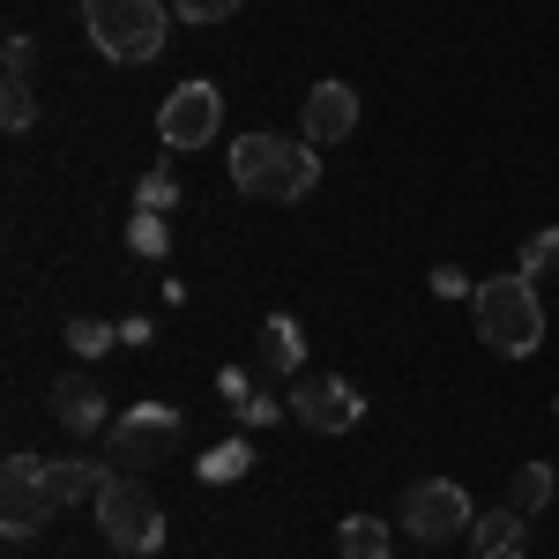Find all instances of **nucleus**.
Masks as SVG:
<instances>
[{
  "mask_svg": "<svg viewBox=\"0 0 559 559\" xmlns=\"http://www.w3.org/2000/svg\"><path fill=\"white\" fill-rule=\"evenodd\" d=\"M313 179H321L313 142H284V134H269V128L231 142V187H239L247 202H306Z\"/></svg>",
  "mask_w": 559,
  "mask_h": 559,
  "instance_id": "obj_1",
  "label": "nucleus"
},
{
  "mask_svg": "<svg viewBox=\"0 0 559 559\" xmlns=\"http://www.w3.org/2000/svg\"><path fill=\"white\" fill-rule=\"evenodd\" d=\"M471 313H477V336L500 350V358H537L545 350V299H537V284L522 269L485 276L471 292Z\"/></svg>",
  "mask_w": 559,
  "mask_h": 559,
  "instance_id": "obj_2",
  "label": "nucleus"
},
{
  "mask_svg": "<svg viewBox=\"0 0 559 559\" xmlns=\"http://www.w3.org/2000/svg\"><path fill=\"white\" fill-rule=\"evenodd\" d=\"M83 31H90V45H97L105 60L142 68V60L165 52L173 15H165V0H83Z\"/></svg>",
  "mask_w": 559,
  "mask_h": 559,
  "instance_id": "obj_3",
  "label": "nucleus"
},
{
  "mask_svg": "<svg viewBox=\"0 0 559 559\" xmlns=\"http://www.w3.org/2000/svg\"><path fill=\"white\" fill-rule=\"evenodd\" d=\"M90 515H97V530H105V545H112V552H128V559L165 552V508L150 500V485H142L134 471L105 477V485H97V500H90Z\"/></svg>",
  "mask_w": 559,
  "mask_h": 559,
  "instance_id": "obj_4",
  "label": "nucleus"
},
{
  "mask_svg": "<svg viewBox=\"0 0 559 559\" xmlns=\"http://www.w3.org/2000/svg\"><path fill=\"white\" fill-rule=\"evenodd\" d=\"M471 492L455 485V477H418L411 492H403V530L418 537V545H448V537H471Z\"/></svg>",
  "mask_w": 559,
  "mask_h": 559,
  "instance_id": "obj_5",
  "label": "nucleus"
},
{
  "mask_svg": "<svg viewBox=\"0 0 559 559\" xmlns=\"http://www.w3.org/2000/svg\"><path fill=\"white\" fill-rule=\"evenodd\" d=\"M173 440H179L173 403H134V411H120V418L105 426V455H112L120 471H150V463H165Z\"/></svg>",
  "mask_w": 559,
  "mask_h": 559,
  "instance_id": "obj_6",
  "label": "nucleus"
},
{
  "mask_svg": "<svg viewBox=\"0 0 559 559\" xmlns=\"http://www.w3.org/2000/svg\"><path fill=\"white\" fill-rule=\"evenodd\" d=\"M52 515H60V508H52V492L38 485V455H8V463H0V530L23 545V537H38Z\"/></svg>",
  "mask_w": 559,
  "mask_h": 559,
  "instance_id": "obj_7",
  "label": "nucleus"
},
{
  "mask_svg": "<svg viewBox=\"0 0 559 559\" xmlns=\"http://www.w3.org/2000/svg\"><path fill=\"white\" fill-rule=\"evenodd\" d=\"M216 128H224V97H216L210 83H179L173 97L157 105L165 150H202V142H216Z\"/></svg>",
  "mask_w": 559,
  "mask_h": 559,
  "instance_id": "obj_8",
  "label": "nucleus"
},
{
  "mask_svg": "<svg viewBox=\"0 0 559 559\" xmlns=\"http://www.w3.org/2000/svg\"><path fill=\"white\" fill-rule=\"evenodd\" d=\"M292 418H299L306 432H350L366 418V395H358L344 373H313V381L292 388Z\"/></svg>",
  "mask_w": 559,
  "mask_h": 559,
  "instance_id": "obj_9",
  "label": "nucleus"
},
{
  "mask_svg": "<svg viewBox=\"0 0 559 559\" xmlns=\"http://www.w3.org/2000/svg\"><path fill=\"white\" fill-rule=\"evenodd\" d=\"M358 128V90L350 83H313L306 90V142L321 150V142H344Z\"/></svg>",
  "mask_w": 559,
  "mask_h": 559,
  "instance_id": "obj_10",
  "label": "nucleus"
},
{
  "mask_svg": "<svg viewBox=\"0 0 559 559\" xmlns=\"http://www.w3.org/2000/svg\"><path fill=\"white\" fill-rule=\"evenodd\" d=\"M471 552L477 559H530V515L522 508H477Z\"/></svg>",
  "mask_w": 559,
  "mask_h": 559,
  "instance_id": "obj_11",
  "label": "nucleus"
},
{
  "mask_svg": "<svg viewBox=\"0 0 559 559\" xmlns=\"http://www.w3.org/2000/svg\"><path fill=\"white\" fill-rule=\"evenodd\" d=\"M38 485L52 492V508H83V500H97V485H105V463H90V455H45Z\"/></svg>",
  "mask_w": 559,
  "mask_h": 559,
  "instance_id": "obj_12",
  "label": "nucleus"
},
{
  "mask_svg": "<svg viewBox=\"0 0 559 559\" xmlns=\"http://www.w3.org/2000/svg\"><path fill=\"white\" fill-rule=\"evenodd\" d=\"M52 418L68 432H97L105 426V388L90 381V373H60L52 381Z\"/></svg>",
  "mask_w": 559,
  "mask_h": 559,
  "instance_id": "obj_13",
  "label": "nucleus"
},
{
  "mask_svg": "<svg viewBox=\"0 0 559 559\" xmlns=\"http://www.w3.org/2000/svg\"><path fill=\"white\" fill-rule=\"evenodd\" d=\"M254 344H261V373H299L306 366V329L292 321V313H269Z\"/></svg>",
  "mask_w": 559,
  "mask_h": 559,
  "instance_id": "obj_14",
  "label": "nucleus"
},
{
  "mask_svg": "<svg viewBox=\"0 0 559 559\" xmlns=\"http://www.w3.org/2000/svg\"><path fill=\"white\" fill-rule=\"evenodd\" d=\"M336 552H344V559H388V552H395V537H388L381 515H344V522H336Z\"/></svg>",
  "mask_w": 559,
  "mask_h": 559,
  "instance_id": "obj_15",
  "label": "nucleus"
},
{
  "mask_svg": "<svg viewBox=\"0 0 559 559\" xmlns=\"http://www.w3.org/2000/svg\"><path fill=\"white\" fill-rule=\"evenodd\" d=\"M247 471H254V448H247V440H216L210 455L194 463V477H202V485H239Z\"/></svg>",
  "mask_w": 559,
  "mask_h": 559,
  "instance_id": "obj_16",
  "label": "nucleus"
},
{
  "mask_svg": "<svg viewBox=\"0 0 559 559\" xmlns=\"http://www.w3.org/2000/svg\"><path fill=\"white\" fill-rule=\"evenodd\" d=\"M552 492H559L552 463H522L515 485H508V508H522V515H545V508H552Z\"/></svg>",
  "mask_w": 559,
  "mask_h": 559,
  "instance_id": "obj_17",
  "label": "nucleus"
},
{
  "mask_svg": "<svg viewBox=\"0 0 559 559\" xmlns=\"http://www.w3.org/2000/svg\"><path fill=\"white\" fill-rule=\"evenodd\" d=\"M134 210H150V216H173L179 210V173H173V165H157V173L134 179Z\"/></svg>",
  "mask_w": 559,
  "mask_h": 559,
  "instance_id": "obj_18",
  "label": "nucleus"
},
{
  "mask_svg": "<svg viewBox=\"0 0 559 559\" xmlns=\"http://www.w3.org/2000/svg\"><path fill=\"white\" fill-rule=\"evenodd\" d=\"M128 247H134L142 261H165V254H173V224H165V216H150V210H134Z\"/></svg>",
  "mask_w": 559,
  "mask_h": 559,
  "instance_id": "obj_19",
  "label": "nucleus"
},
{
  "mask_svg": "<svg viewBox=\"0 0 559 559\" xmlns=\"http://www.w3.org/2000/svg\"><path fill=\"white\" fill-rule=\"evenodd\" d=\"M515 269L530 276V284H537V276H552V269H559V231H552V224H537V231L522 239V261H515Z\"/></svg>",
  "mask_w": 559,
  "mask_h": 559,
  "instance_id": "obj_20",
  "label": "nucleus"
},
{
  "mask_svg": "<svg viewBox=\"0 0 559 559\" xmlns=\"http://www.w3.org/2000/svg\"><path fill=\"white\" fill-rule=\"evenodd\" d=\"M0 120H8L15 134L38 120V90H31V75H8V90H0Z\"/></svg>",
  "mask_w": 559,
  "mask_h": 559,
  "instance_id": "obj_21",
  "label": "nucleus"
},
{
  "mask_svg": "<svg viewBox=\"0 0 559 559\" xmlns=\"http://www.w3.org/2000/svg\"><path fill=\"white\" fill-rule=\"evenodd\" d=\"M112 344H120V329H105V321H90V313L68 321V350H75V358H105Z\"/></svg>",
  "mask_w": 559,
  "mask_h": 559,
  "instance_id": "obj_22",
  "label": "nucleus"
},
{
  "mask_svg": "<svg viewBox=\"0 0 559 559\" xmlns=\"http://www.w3.org/2000/svg\"><path fill=\"white\" fill-rule=\"evenodd\" d=\"M179 23H224V15H239V0H173Z\"/></svg>",
  "mask_w": 559,
  "mask_h": 559,
  "instance_id": "obj_23",
  "label": "nucleus"
},
{
  "mask_svg": "<svg viewBox=\"0 0 559 559\" xmlns=\"http://www.w3.org/2000/svg\"><path fill=\"white\" fill-rule=\"evenodd\" d=\"M426 284H432V299H471V292H477L471 276H463V269H455V261H440V269H432Z\"/></svg>",
  "mask_w": 559,
  "mask_h": 559,
  "instance_id": "obj_24",
  "label": "nucleus"
},
{
  "mask_svg": "<svg viewBox=\"0 0 559 559\" xmlns=\"http://www.w3.org/2000/svg\"><path fill=\"white\" fill-rule=\"evenodd\" d=\"M276 418H284V403H276V395H247V403H239V426H276Z\"/></svg>",
  "mask_w": 559,
  "mask_h": 559,
  "instance_id": "obj_25",
  "label": "nucleus"
},
{
  "mask_svg": "<svg viewBox=\"0 0 559 559\" xmlns=\"http://www.w3.org/2000/svg\"><path fill=\"white\" fill-rule=\"evenodd\" d=\"M0 60H8V75H31V60H38V45H31L23 31H15V38L0 45Z\"/></svg>",
  "mask_w": 559,
  "mask_h": 559,
  "instance_id": "obj_26",
  "label": "nucleus"
},
{
  "mask_svg": "<svg viewBox=\"0 0 559 559\" xmlns=\"http://www.w3.org/2000/svg\"><path fill=\"white\" fill-rule=\"evenodd\" d=\"M216 395H224V403H231V411H239V403H247V395H254V381H247V373H239V366H224V373H216Z\"/></svg>",
  "mask_w": 559,
  "mask_h": 559,
  "instance_id": "obj_27",
  "label": "nucleus"
},
{
  "mask_svg": "<svg viewBox=\"0 0 559 559\" xmlns=\"http://www.w3.org/2000/svg\"><path fill=\"white\" fill-rule=\"evenodd\" d=\"M552 411H559V403H552Z\"/></svg>",
  "mask_w": 559,
  "mask_h": 559,
  "instance_id": "obj_28",
  "label": "nucleus"
}]
</instances>
